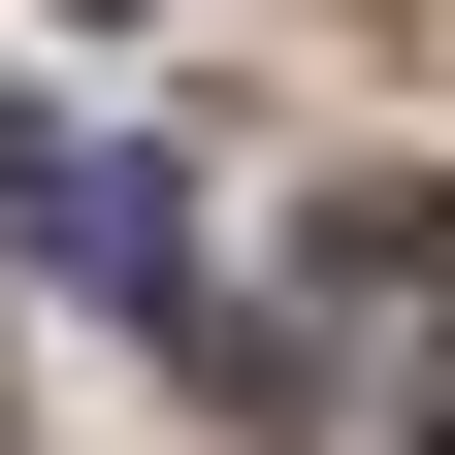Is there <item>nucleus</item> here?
<instances>
[{
  "instance_id": "2",
  "label": "nucleus",
  "mask_w": 455,
  "mask_h": 455,
  "mask_svg": "<svg viewBox=\"0 0 455 455\" xmlns=\"http://www.w3.org/2000/svg\"><path fill=\"white\" fill-rule=\"evenodd\" d=\"M358 455H455V260H423V390H390V423H358Z\"/></svg>"
},
{
  "instance_id": "1",
  "label": "nucleus",
  "mask_w": 455,
  "mask_h": 455,
  "mask_svg": "<svg viewBox=\"0 0 455 455\" xmlns=\"http://www.w3.org/2000/svg\"><path fill=\"white\" fill-rule=\"evenodd\" d=\"M0 260H66V293L163 325V293H196V196H163L131 131H66V98H0Z\"/></svg>"
}]
</instances>
